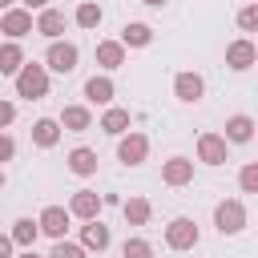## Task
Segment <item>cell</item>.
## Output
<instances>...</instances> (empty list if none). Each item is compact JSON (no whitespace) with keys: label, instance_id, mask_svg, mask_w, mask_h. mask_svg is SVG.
I'll return each mask as SVG.
<instances>
[{"label":"cell","instance_id":"1","mask_svg":"<svg viewBox=\"0 0 258 258\" xmlns=\"http://www.w3.org/2000/svg\"><path fill=\"white\" fill-rule=\"evenodd\" d=\"M16 97H24V101L48 97V69L36 64V60H24L20 73H16Z\"/></svg>","mask_w":258,"mask_h":258},{"label":"cell","instance_id":"2","mask_svg":"<svg viewBox=\"0 0 258 258\" xmlns=\"http://www.w3.org/2000/svg\"><path fill=\"white\" fill-rule=\"evenodd\" d=\"M77 60H81V52H77L73 40H48V52H44V69H48V73L69 77V73L77 69Z\"/></svg>","mask_w":258,"mask_h":258},{"label":"cell","instance_id":"3","mask_svg":"<svg viewBox=\"0 0 258 258\" xmlns=\"http://www.w3.org/2000/svg\"><path fill=\"white\" fill-rule=\"evenodd\" d=\"M214 226H218V234H242L246 230V206L238 198L218 202L214 206Z\"/></svg>","mask_w":258,"mask_h":258},{"label":"cell","instance_id":"4","mask_svg":"<svg viewBox=\"0 0 258 258\" xmlns=\"http://www.w3.org/2000/svg\"><path fill=\"white\" fill-rule=\"evenodd\" d=\"M145 157H149V137L145 133H133L129 129V133L117 137V161L121 165H141Z\"/></svg>","mask_w":258,"mask_h":258},{"label":"cell","instance_id":"5","mask_svg":"<svg viewBox=\"0 0 258 258\" xmlns=\"http://www.w3.org/2000/svg\"><path fill=\"white\" fill-rule=\"evenodd\" d=\"M198 222L194 218H173L169 226H165V246L169 250H194L198 246Z\"/></svg>","mask_w":258,"mask_h":258},{"label":"cell","instance_id":"6","mask_svg":"<svg viewBox=\"0 0 258 258\" xmlns=\"http://www.w3.org/2000/svg\"><path fill=\"white\" fill-rule=\"evenodd\" d=\"M226 157H230V141H226L222 133H202V137H198V161H206V165H226Z\"/></svg>","mask_w":258,"mask_h":258},{"label":"cell","instance_id":"7","mask_svg":"<svg viewBox=\"0 0 258 258\" xmlns=\"http://www.w3.org/2000/svg\"><path fill=\"white\" fill-rule=\"evenodd\" d=\"M69 222H73V218H69V210H64V206H44V210H40V218H36V230H40V234H48L52 242H60V238H64V230H69Z\"/></svg>","mask_w":258,"mask_h":258},{"label":"cell","instance_id":"8","mask_svg":"<svg viewBox=\"0 0 258 258\" xmlns=\"http://www.w3.org/2000/svg\"><path fill=\"white\" fill-rule=\"evenodd\" d=\"M101 194H93V189H77L73 198H69V218H81V222H97V214H101Z\"/></svg>","mask_w":258,"mask_h":258},{"label":"cell","instance_id":"9","mask_svg":"<svg viewBox=\"0 0 258 258\" xmlns=\"http://www.w3.org/2000/svg\"><path fill=\"white\" fill-rule=\"evenodd\" d=\"M254 60H258V48H254V40H250V36H242V40H230V44H226V64H230L234 73H246Z\"/></svg>","mask_w":258,"mask_h":258},{"label":"cell","instance_id":"10","mask_svg":"<svg viewBox=\"0 0 258 258\" xmlns=\"http://www.w3.org/2000/svg\"><path fill=\"white\" fill-rule=\"evenodd\" d=\"M202 93H206V81H202L198 73H177V77H173V97H177L181 105H198Z\"/></svg>","mask_w":258,"mask_h":258},{"label":"cell","instance_id":"11","mask_svg":"<svg viewBox=\"0 0 258 258\" xmlns=\"http://www.w3.org/2000/svg\"><path fill=\"white\" fill-rule=\"evenodd\" d=\"M0 32H8V40L28 36V32H32V12H24V8H8V12H0Z\"/></svg>","mask_w":258,"mask_h":258},{"label":"cell","instance_id":"12","mask_svg":"<svg viewBox=\"0 0 258 258\" xmlns=\"http://www.w3.org/2000/svg\"><path fill=\"white\" fill-rule=\"evenodd\" d=\"M161 181L165 185H189L194 181V161L189 157H169V161H161Z\"/></svg>","mask_w":258,"mask_h":258},{"label":"cell","instance_id":"13","mask_svg":"<svg viewBox=\"0 0 258 258\" xmlns=\"http://www.w3.org/2000/svg\"><path fill=\"white\" fill-rule=\"evenodd\" d=\"M56 125H60L64 133H85V129H93V113H89L85 105H64L60 117H56Z\"/></svg>","mask_w":258,"mask_h":258},{"label":"cell","instance_id":"14","mask_svg":"<svg viewBox=\"0 0 258 258\" xmlns=\"http://www.w3.org/2000/svg\"><path fill=\"white\" fill-rule=\"evenodd\" d=\"M69 173H77V177H93L97 173V149H89V145H77V149H69Z\"/></svg>","mask_w":258,"mask_h":258},{"label":"cell","instance_id":"15","mask_svg":"<svg viewBox=\"0 0 258 258\" xmlns=\"http://www.w3.org/2000/svg\"><path fill=\"white\" fill-rule=\"evenodd\" d=\"M226 141H234V145H246L250 137H254V117L250 113H234V117H226V133H222Z\"/></svg>","mask_w":258,"mask_h":258},{"label":"cell","instance_id":"16","mask_svg":"<svg viewBox=\"0 0 258 258\" xmlns=\"http://www.w3.org/2000/svg\"><path fill=\"white\" fill-rule=\"evenodd\" d=\"M32 32H40V36H48V40H60V32H64V12H56V8H40Z\"/></svg>","mask_w":258,"mask_h":258},{"label":"cell","instance_id":"17","mask_svg":"<svg viewBox=\"0 0 258 258\" xmlns=\"http://www.w3.org/2000/svg\"><path fill=\"white\" fill-rule=\"evenodd\" d=\"M109 242H113V234H109V226H101V222H85L81 226V246L85 250H109Z\"/></svg>","mask_w":258,"mask_h":258},{"label":"cell","instance_id":"18","mask_svg":"<svg viewBox=\"0 0 258 258\" xmlns=\"http://www.w3.org/2000/svg\"><path fill=\"white\" fill-rule=\"evenodd\" d=\"M97 64H101L105 73L121 69V64H125V44H121V40H101V44H97Z\"/></svg>","mask_w":258,"mask_h":258},{"label":"cell","instance_id":"19","mask_svg":"<svg viewBox=\"0 0 258 258\" xmlns=\"http://www.w3.org/2000/svg\"><path fill=\"white\" fill-rule=\"evenodd\" d=\"M20 64H24V48H20V40H4V44H0V77H16Z\"/></svg>","mask_w":258,"mask_h":258},{"label":"cell","instance_id":"20","mask_svg":"<svg viewBox=\"0 0 258 258\" xmlns=\"http://www.w3.org/2000/svg\"><path fill=\"white\" fill-rule=\"evenodd\" d=\"M149 40H153V28H149L145 20H129V24L121 28V44H125V48H145Z\"/></svg>","mask_w":258,"mask_h":258},{"label":"cell","instance_id":"21","mask_svg":"<svg viewBox=\"0 0 258 258\" xmlns=\"http://www.w3.org/2000/svg\"><path fill=\"white\" fill-rule=\"evenodd\" d=\"M121 214H125V222H129V226H145V222H149V214H153V206H149V198H137V194H133V198H125V202H121Z\"/></svg>","mask_w":258,"mask_h":258},{"label":"cell","instance_id":"22","mask_svg":"<svg viewBox=\"0 0 258 258\" xmlns=\"http://www.w3.org/2000/svg\"><path fill=\"white\" fill-rule=\"evenodd\" d=\"M8 238H12V246H20V250H32V246H36V238H40V230H36V222H32V218H16Z\"/></svg>","mask_w":258,"mask_h":258},{"label":"cell","instance_id":"23","mask_svg":"<svg viewBox=\"0 0 258 258\" xmlns=\"http://www.w3.org/2000/svg\"><path fill=\"white\" fill-rule=\"evenodd\" d=\"M113 93H117V85H113L109 77H89V81H85V97H89L93 105H109Z\"/></svg>","mask_w":258,"mask_h":258},{"label":"cell","instance_id":"24","mask_svg":"<svg viewBox=\"0 0 258 258\" xmlns=\"http://www.w3.org/2000/svg\"><path fill=\"white\" fill-rule=\"evenodd\" d=\"M32 141H36L40 149H52V145L60 141V125H56V117H40V121L32 125Z\"/></svg>","mask_w":258,"mask_h":258},{"label":"cell","instance_id":"25","mask_svg":"<svg viewBox=\"0 0 258 258\" xmlns=\"http://www.w3.org/2000/svg\"><path fill=\"white\" fill-rule=\"evenodd\" d=\"M101 129L109 133V137H121V133H129V109H105V117H101Z\"/></svg>","mask_w":258,"mask_h":258},{"label":"cell","instance_id":"26","mask_svg":"<svg viewBox=\"0 0 258 258\" xmlns=\"http://www.w3.org/2000/svg\"><path fill=\"white\" fill-rule=\"evenodd\" d=\"M101 16H105V12H101V4H97V0H81V4H77V12H73V20H77L81 28H97V24H101Z\"/></svg>","mask_w":258,"mask_h":258},{"label":"cell","instance_id":"27","mask_svg":"<svg viewBox=\"0 0 258 258\" xmlns=\"http://www.w3.org/2000/svg\"><path fill=\"white\" fill-rule=\"evenodd\" d=\"M121 258H153V246H149L145 238H125Z\"/></svg>","mask_w":258,"mask_h":258},{"label":"cell","instance_id":"28","mask_svg":"<svg viewBox=\"0 0 258 258\" xmlns=\"http://www.w3.org/2000/svg\"><path fill=\"white\" fill-rule=\"evenodd\" d=\"M48 258H85V246H81V242H64V238H60V242L48 250Z\"/></svg>","mask_w":258,"mask_h":258},{"label":"cell","instance_id":"29","mask_svg":"<svg viewBox=\"0 0 258 258\" xmlns=\"http://www.w3.org/2000/svg\"><path fill=\"white\" fill-rule=\"evenodd\" d=\"M238 185H242L246 194H258V161L242 165V173H238Z\"/></svg>","mask_w":258,"mask_h":258},{"label":"cell","instance_id":"30","mask_svg":"<svg viewBox=\"0 0 258 258\" xmlns=\"http://www.w3.org/2000/svg\"><path fill=\"white\" fill-rule=\"evenodd\" d=\"M238 28H242V32H254V28H258V4H246V8L238 12Z\"/></svg>","mask_w":258,"mask_h":258},{"label":"cell","instance_id":"31","mask_svg":"<svg viewBox=\"0 0 258 258\" xmlns=\"http://www.w3.org/2000/svg\"><path fill=\"white\" fill-rule=\"evenodd\" d=\"M12 121H16V105H12V101H4V97H0V133H4V129H8V125H12Z\"/></svg>","mask_w":258,"mask_h":258},{"label":"cell","instance_id":"32","mask_svg":"<svg viewBox=\"0 0 258 258\" xmlns=\"http://www.w3.org/2000/svg\"><path fill=\"white\" fill-rule=\"evenodd\" d=\"M12 157H16V141H12L8 133H0V165H4V161H12Z\"/></svg>","mask_w":258,"mask_h":258},{"label":"cell","instance_id":"33","mask_svg":"<svg viewBox=\"0 0 258 258\" xmlns=\"http://www.w3.org/2000/svg\"><path fill=\"white\" fill-rule=\"evenodd\" d=\"M12 250H16V246H12V238H8V234H0V258H12Z\"/></svg>","mask_w":258,"mask_h":258},{"label":"cell","instance_id":"34","mask_svg":"<svg viewBox=\"0 0 258 258\" xmlns=\"http://www.w3.org/2000/svg\"><path fill=\"white\" fill-rule=\"evenodd\" d=\"M44 4H48V0H24V12H28V8H44Z\"/></svg>","mask_w":258,"mask_h":258},{"label":"cell","instance_id":"35","mask_svg":"<svg viewBox=\"0 0 258 258\" xmlns=\"http://www.w3.org/2000/svg\"><path fill=\"white\" fill-rule=\"evenodd\" d=\"M16 258H44V254H36V250H20Z\"/></svg>","mask_w":258,"mask_h":258},{"label":"cell","instance_id":"36","mask_svg":"<svg viewBox=\"0 0 258 258\" xmlns=\"http://www.w3.org/2000/svg\"><path fill=\"white\" fill-rule=\"evenodd\" d=\"M12 4H16V0H0V12H8V8H12Z\"/></svg>","mask_w":258,"mask_h":258},{"label":"cell","instance_id":"37","mask_svg":"<svg viewBox=\"0 0 258 258\" xmlns=\"http://www.w3.org/2000/svg\"><path fill=\"white\" fill-rule=\"evenodd\" d=\"M141 4H149V8H161V4H165V0H141Z\"/></svg>","mask_w":258,"mask_h":258},{"label":"cell","instance_id":"38","mask_svg":"<svg viewBox=\"0 0 258 258\" xmlns=\"http://www.w3.org/2000/svg\"><path fill=\"white\" fill-rule=\"evenodd\" d=\"M0 189H4V169H0Z\"/></svg>","mask_w":258,"mask_h":258}]
</instances>
